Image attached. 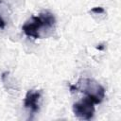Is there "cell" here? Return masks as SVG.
Returning a JSON list of instances; mask_svg holds the SVG:
<instances>
[{"label": "cell", "mask_w": 121, "mask_h": 121, "mask_svg": "<svg viewBox=\"0 0 121 121\" xmlns=\"http://www.w3.org/2000/svg\"><path fill=\"white\" fill-rule=\"evenodd\" d=\"M5 26H6V23H5V21L3 20V18L0 16V28L3 29V28L5 27Z\"/></svg>", "instance_id": "obj_6"}, {"label": "cell", "mask_w": 121, "mask_h": 121, "mask_svg": "<svg viewBox=\"0 0 121 121\" xmlns=\"http://www.w3.org/2000/svg\"><path fill=\"white\" fill-rule=\"evenodd\" d=\"M70 90L72 93H74L75 91L84 93L87 97H89L91 100L94 101L95 104L100 103L105 97L104 88L100 84H98L96 81L89 78L80 79L78 83H76L75 85H72L70 87Z\"/></svg>", "instance_id": "obj_2"}, {"label": "cell", "mask_w": 121, "mask_h": 121, "mask_svg": "<svg viewBox=\"0 0 121 121\" xmlns=\"http://www.w3.org/2000/svg\"><path fill=\"white\" fill-rule=\"evenodd\" d=\"M55 17L50 12H43L38 16H32L27 22L25 23L22 29L24 33L31 38L38 39L41 37V29L50 28L55 25Z\"/></svg>", "instance_id": "obj_1"}, {"label": "cell", "mask_w": 121, "mask_h": 121, "mask_svg": "<svg viewBox=\"0 0 121 121\" xmlns=\"http://www.w3.org/2000/svg\"><path fill=\"white\" fill-rule=\"evenodd\" d=\"M41 98V92L36 90H29L25 97L24 106L31 111L32 113L39 110V100Z\"/></svg>", "instance_id": "obj_4"}, {"label": "cell", "mask_w": 121, "mask_h": 121, "mask_svg": "<svg viewBox=\"0 0 121 121\" xmlns=\"http://www.w3.org/2000/svg\"><path fill=\"white\" fill-rule=\"evenodd\" d=\"M91 11L94 12V13H103L104 12V9L102 8H100V7H95L94 9H92Z\"/></svg>", "instance_id": "obj_5"}, {"label": "cell", "mask_w": 121, "mask_h": 121, "mask_svg": "<svg viewBox=\"0 0 121 121\" xmlns=\"http://www.w3.org/2000/svg\"><path fill=\"white\" fill-rule=\"evenodd\" d=\"M73 112L79 119L90 120L95 113V103L89 97L85 96L80 101L74 103Z\"/></svg>", "instance_id": "obj_3"}]
</instances>
